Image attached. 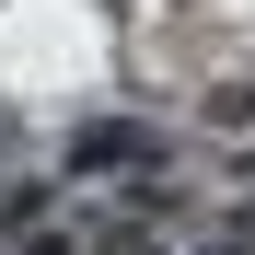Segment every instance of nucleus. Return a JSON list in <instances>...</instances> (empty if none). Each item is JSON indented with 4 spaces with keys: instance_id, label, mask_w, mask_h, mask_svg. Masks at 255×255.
<instances>
[{
    "instance_id": "obj_1",
    "label": "nucleus",
    "mask_w": 255,
    "mask_h": 255,
    "mask_svg": "<svg viewBox=\"0 0 255 255\" xmlns=\"http://www.w3.org/2000/svg\"><path fill=\"white\" fill-rule=\"evenodd\" d=\"M105 162H139V128H93V139H70V174H105Z\"/></svg>"
}]
</instances>
